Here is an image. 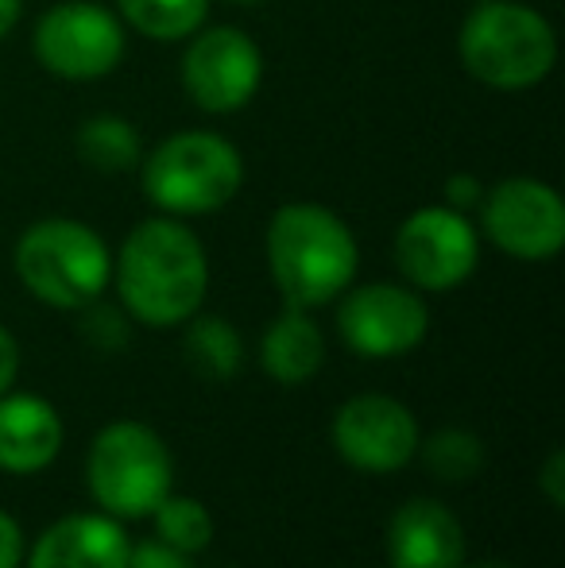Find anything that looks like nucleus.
<instances>
[{
	"instance_id": "nucleus-1",
	"label": "nucleus",
	"mask_w": 565,
	"mask_h": 568,
	"mask_svg": "<svg viewBox=\"0 0 565 568\" xmlns=\"http://www.w3.org/2000/svg\"><path fill=\"white\" fill-rule=\"evenodd\" d=\"M113 283L132 322L174 329L202 310L210 291V255L179 217H148L113 255Z\"/></svg>"
},
{
	"instance_id": "nucleus-2",
	"label": "nucleus",
	"mask_w": 565,
	"mask_h": 568,
	"mask_svg": "<svg viewBox=\"0 0 565 568\" xmlns=\"http://www.w3.org/2000/svg\"><path fill=\"white\" fill-rule=\"evenodd\" d=\"M268 271L283 306L317 310L341 298L361 267V247L345 221L317 202H286L268 221Z\"/></svg>"
},
{
	"instance_id": "nucleus-3",
	"label": "nucleus",
	"mask_w": 565,
	"mask_h": 568,
	"mask_svg": "<svg viewBox=\"0 0 565 568\" xmlns=\"http://www.w3.org/2000/svg\"><path fill=\"white\" fill-rule=\"evenodd\" d=\"M457 59L488 90L519 93L546 82L558 62V36L543 12L519 0H484L461 20Z\"/></svg>"
},
{
	"instance_id": "nucleus-4",
	"label": "nucleus",
	"mask_w": 565,
	"mask_h": 568,
	"mask_svg": "<svg viewBox=\"0 0 565 568\" xmlns=\"http://www.w3.org/2000/svg\"><path fill=\"white\" fill-rule=\"evenodd\" d=\"M143 197L167 217L218 213L241 194L244 159L236 143L218 132H174L140 159Z\"/></svg>"
},
{
	"instance_id": "nucleus-5",
	"label": "nucleus",
	"mask_w": 565,
	"mask_h": 568,
	"mask_svg": "<svg viewBox=\"0 0 565 568\" xmlns=\"http://www.w3.org/2000/svg\"><path fill=\"white\" fill-rule=\"evenodd\" d=\"M12 267L23 291L51 310H82L113 283V252L85 221L47 217L16 240Z\"/></svg>"
},
{
	"instance_id": "nucleus-6",
	"label": "nucleus",
	"mask_w": 565,
	"mask_h": 568,
	"mask_svg": "<svg viewBox=\"0 0 565 568\" xmlns=\"http://www.w3.org/2000/svg\"><path fill=\"white\" fill-rule=\"evenodd\" d=\"M85 484L105 515L148 518L171 495L174 464L167 442L143 422H109L90 442Z\"/></svg>"
},
{
	"instance_id": "nucleus-7",
	"label": "nucleus",
	"mask_w": 565,
	"mask_h": 568,
	"mask_svg": "<svg viewBox=\"0 0 565 568\" xmlns=\"http://www.w3.org/2000/svg\"><path fill=\"white\" fill-rule=\"evenodd\" d=\"M124 20L98 0H59L36 23L31 51L62 82H101L124 59Z\"/></svg>"
},
{
	"instance_id": "nucleus-8",
	"label": "nucleus",
	"mask_w": 565,
	"mask_h": 568,
	"mask_svg": "<svg viewBox=\"0 0 565 568\" xmlns=\"http://www.w3.org/2000/svg\"><path fill=\"white\" fill-rule=\"evenodd\" d=\"M264 82V51L233 23L198 28L182 54V90L202 113H241Z\"/></svg>"
},
{
	"instance_id": "nucleus-9",
	"label": "nucleus",
	"mask_w": 565,
	"mask_h": 568,
	"mask_svg": "<svg viewBox=\"0 0 565 568\" xmlns=\"http://www.w3.org/2000/svg\"><path fill=\"white\" fill-rule=\"evenodd\" d=\"M481 229L504 255L523 263H546L565 247V202L543 179L496 182L481 197Z\"/></svg>"
},
{
	"instance_id": "nucleus-10",
	"label": "nucleus",
	"mask_w": 565,
	"mask_h": 568,
	"mask_svg": "<svg viewBox=\"0 0 565 568\" xmlns=\"http://www.w3.org/2000/svg\"><path fill=\"white\" fill-rule=\"evenodd\" d=\"M395 263L415 291H457L481 263V232L468 213L450 205H423L395 232Z\"/></svg>"
},
{
	"instance_id": "nucleus-11",
	"label": "nucleus",
	"mask_w": 565,
	"mask_h": 568,
	"mask_svg": "<svg viewBox=\"0 0 565 568\" xmlns=\"http://www.w3.org/2000/svg\"><path fill=\"white\" fill-rule=\"evenodd\" d=\"M337 333L356 356L395 359L426 341L430 310L415 286L364 283L341 294Z\"/></svg>"
},
{
	"instance_id": "nucleus-12",
	"label": "nucleus",
	"mask_w": 565,
	"mask_h": 568,
	"mask_svg": "<svg viewBox=\"0 0 565 568\" xmlns=\"http://www.w3.org/2000/svg\"><path fill=\"white\" fill-rule=\"evenodd\" d=\"M418 418L392 395H356L333 414V449L356 471L387 476L407 468L418 456Z\"/></svg>"
},
{
	"instance_id": "nucleus-13",
	"label": "nucleus",
	"mask_w": 565,
	"mask_h": 568,
	"mask_svg": "<svg viewBox=\"0 0 565 568\" xmlns=\"http://www.w3.org/2000/svg\"><path fill=\"white\" fill-rule=\"evenodd\" d=\"M392 568H465V530L437 499H407L387 523Z\"/></svg>"
},
{
	"instance_id": "nucleus-14",
	"label": "nucleus",
	"mask_w": 565,
	"mask_h": 568,
	"mask_svg": "<svg viewBox=\"0 0 565 568\" xmlns=\"http://www.w3.org/2000/svg\"><path fill=\"white\" fill-rule=\"evenodd\" d=\"M129 534L113 515H67L39 534L28 568H129Z\"/></svg>"
},
{
	"instance_id": "nucleus-15",
	"label": "nucleus",
	"mask_w": 565,
	"mask_h": 568,
	"mask_svg": "<svg viewBox=\"0 0 565 568\" xmlns=\"http://www.w3.org/2000/svg\"><path fill=\"white\" fill-rule=\"evenodd\" d=\"M67 429L47 398L39 395H0V471L36 476L51 468L62 453Z\"/></svg>"
},
{
	"instance_id": "nucleus-16",
	"label": "nucleus",
	"mask_w": 565,
	"mask_h": 568,
	"mask_svg": "<svg viewBox=\"0 0 565 568\" xmlns=\"http://www.w3.org/2000/svg\"><path fill=\"white\" fill-rule=\"evenodd\" d=\"M260 364L283 387H299L322 372L325 337L310 317V310L283 306V314L268 325L264 341H260Z\"/></svg>"
},
{
	"instance_id": "nucleus-17",
	"label": "nucleus",
	"mask_w": 565,
	"mask_h": 568,
	"mask_svg": "<svg viewBox=\"0 0 565 568\" xmlns=\"http://www.w3.org/2000/svg\"><path fill=\"white\" fill-rule=\"evenodd\" d=\"M74 151H78V159L98 174H129V171H137L143 159L140 132L132 128V120H124L117 113L85 116L74 132Z\"/></svg>"
},
{
	"instance_id": "nucleus-18",
	"label": "nucleus",
	"mask_w": 565,
	"mask_h": 568,
	"mask_svg": "<svg viewBox=\"0 0 565 568\" xmlns=\"http://www.w3.org/2000/svg\"><path fill=\"white\" fill-rule=\"evenodd\" d=\"M182 333V352L190 367L202 372L205 379H233L244 367V337L236 333L233 322L225 317H190Z\"/></svg>"
},
{
	"instance_id": "nucleus-19",
	"label": "nucleus",
	"mask_w": 565,
	"mask_h": 568,
	"mask_svg": "<svg viewBox=\"0 0 565 568\" xmlns=\"http://www.w3.org/2000/svg\"><path fill=\"white\" fill-rule=\"evenodd\" d=\"M117 12L151 43H182L210 16V0H117Z\"/></svg>"
},
{
	"instance_id": "nucleus-20",
	"label": "nucleus",
	"mask_w": 565,
	"mask_h": 568,
	"mask_svg": "<svg viewBox=\"0 0 565 568\" xmlns=\"http://www.w3.org/2000/svg\"><path fill=\"white\" fill-rule=\"evenodd\" d=\"M148 518L155 523V538H163L167 546L182 549L190 557L210 549L213 541V515L205 510V503L186 499V495H167Z\"/></svg>"
},
{
	"instance_id": "nucleus-21",
	"label": "nucleus",
	"mask_w": 565,
	"mask_h": 568,
	"mask_svg": "<svg viewBox=\"0 0 565 568\" xmlns=\"http://www.w3.org/2000/svg\"><path fill=\"white\" fill-rule=\"evenodd\" d=\"M418 456L426 468L445 484H465L484 468V442L468 429H437L434 437L418 442Z\"/></svg>"
},
{
	"instance_id": "nucleus-22",
	"label": "nucleus",
	"mask_w": 565,
	"mask_h": 568,
	"mask_svg": "<svg viewBox=\"0 0 565 568\" xmlns=\"http://www.w3.org/2000/svg\"><path fill=\"white\" fill-rule=\"evenodd\" d=\"M82 314V337L93 344V348L101 352H117L129 344V314H124V306H109V302H90V306L78 310Z\"/></svg>"
},
{
	"instance_id": "nucleus-23",
	"label": "nucleus",
	"mask_w": 565,
	"mask_h": 568,
	"mask_svg": "<svg viewBox=\"0 0 565 568\" xmlns=\"http://www.w3.org/2000/svg\"><path fill=\"white\" fill-rule=\"evenodd\" d=\"M129 568H194V561L163 538H143L129 549Z\"/></svg>"
},
{
	"instance_id": "nucleus-24",
	"label": "nucleus",
	"mask_w": 565,
	"mask_h": 568,
	"mask_svg": "<svg viewBox=\"0 0 565 568\" xmlns=\"http://www.w3.org/2000/svg\"><path fill=\"white\" fill-rule=\"evenodd\" d=\"M442 197H445L442 205H450V210L473 213L476 205H481V197H484V186H481V179H476V174L461 171V174H450V179H445Z\"/></svg>"
},
{
	"instance_id": "nucleus-25",
	"label": "nucleus",
	"mask_w": 565,
	"mask_h": 568,
	"mask_svg": "<svg viewBox=\"0 0 565 568\" xmlns=\"http://www.w3.org/2000/svg\"><path fill=\"white\" fill-rule=\"evenodd\" d=\"M538 487L551 499V507H565V453L551 449V456L543 460V471H538Z\"/></svg>"
},
{
	"instance_id": "nucleus-26",
	"label": "nucleus",
	"mask_w": 565,
	"mask_h": 568,
	"mask_svg": "<svg viewBox=\"0 0 565 568\" xmlns=\"http://www.w3.org/2000/svg\"><path fill=\"white\" fill-rule=\"evenodd\" d=\"M23 561V530L8 510H0V568H20Z\"/></svg>"
},
{
	"instance_id": "nucleus-27",
	"label": "nucleus",
	"mask_w": 565,
	"mask_h": 568,
	"mask_svg": "<svg viewBox=\"0 0 565 568\" xmlns=\"http://www.w3.org/2000/svg\"><path fill=\"white\" fill-rule=\"evenodd\" d=\"M20 375V344H16L12 333L0 325V395H8Z\"/></svg>"
},
{
	"instance_id": "nucleus-28",
	"label": "nucleus",
	"mask_w": 565,
	"mask_h": 568,
	"mask_svg": "<svg viewBox=\"0 0 565 568\" xmlns=\"http://www.w3.org/2000/svg\"><path fill=\"white\" fill-rule=\"evenodd\" d=\"M20 12H23V0H0V39L20 23Z\"/></svg>"
},
{
	"instance_id": "nucleus-29",
	"label": "nucleus",
	"mask_w": 565,
	"mask_h": 568,
	"mask_svg": "<svg viewBox=\"0 0 565 568\" xmlns=\"http://www.w3.org/2000/svg\"><path fill=\"white\" fill-rule=\"evenodd\" d=\"M229 4H236V8H252V4H264V0H229Z\"/></svg>"
},
{
	"instance_id": "nucleus-30",
	"label": "nucleus",
	"mask_w": 565,
	"mask_h": 568,
	"mask_svg": "<svg viewBox=\"0 0 565 568\" xmlns=\"http://www.w3.org/2000/svg\"><path fill=\"white\" fill-rule=\"evenodd\" d=\"M473 568H512V565H500V561H484V565H473Z\"/></svg>"
},
{
	"instance_id": "nucleus-31",
	"label": "nucleus",
	"mask_w": 565,
	"mask_h": 568,
	"mask_svg": "<svg viewBox=\"0 0 565 568\" xmlns=\"http://www.w3.org/2000/svg\"><path fill=\"white\" fill-rule=\"evenodd\" d=\"M473 4H484V0H473Z\"/></svg>"
}]
</instances>
